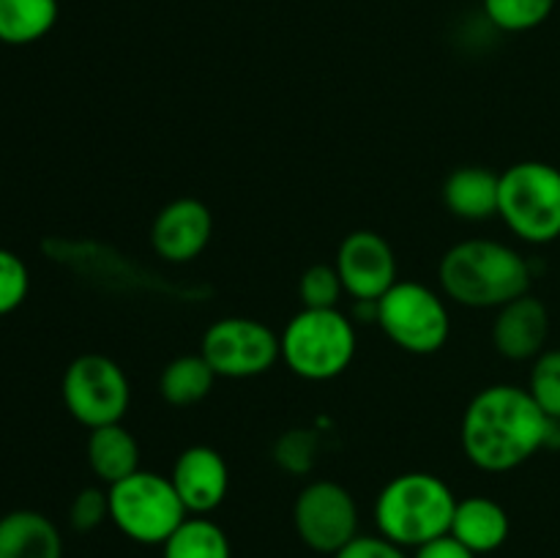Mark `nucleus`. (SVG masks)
<instances>
[{
	"label": "nucleus",
	"instance_id": "nucleus-9",
	"mask_svg": "<svg viewBox=\"0 0 560 558\" xmlns=\"http://www.w3.org/2000/svg\"><path fill=\"white\" fill-rule=\"evenodd\" d=\"M202 356L217 377H255L282 356V339L255 317H222L202 337Z\"/></svg>",
	"mask_w": 560,
	"mask_h": 558
},
{
	"label": "nucleus",
	"instance_id": "nucleus-23",
	"mask_svg": "<svg viewBox=\"0 0 560 558\" xmlns=\"http://www.w3.org/2000/svg\"><path fill=\"white\" fill-rule=\"evenodd\" d=\"M342 293L345 284L339 279L337 266L317 263V266L306 268L299 279V295L304 310H337Z\"/></svg>",
	"mask_w": 560,
	"mask_h": 558
},
{
	"label": "nucleus",
	"instance_id": "nucleus-28",
	"mask_svg": "<svg viewBox=\"0 0 560 558\" xmlns=\"http://www.w3.org/2000/svg\"><path fill=\"white\" fill-rule=\"evenodd\" d=\"M334 558H410L405 547L394 545L386 536H355Z\"/></svg>",
	"mask_w": 560,
	"mask_h": 558
},
{
	"label": "nucleus",
	"instance_id": "nucleus-17",
	"mask_svg": "<svg viewBox=\"0 0 560 558\" xmlns=\"http://www.w3.org/2000/svg\"><path fill=\"white\" fill-rule=\"evenodd\" d=\"M498 195H501V175L490 167H459L443 184V202L448 211L468 222H485L498 217Z\"/></svg>",
	"mask_w": 560,
	"mask_h": 558
},
{
	"label": "nucleus",
	"instance_id": "nucleus-15",
	"mask_svg": "<svg viewBox=\"0 0 560 558\" xmlns=\"http://www.w3.org/2000/svg\"><path fill=\"white\" fill-rule=\"evenodd\" d=\"M509 528L512 523L501 503L487 496H470L457 501L448 534L463 542L470 553L485 556V553H495L509 539Z\"/></svg>",
	"mask_w": 560,
	"mask_h": 558
},
{
	"label": "nucleus",
	"instance_id": "nucleus-25",
	"mask_svg": "<svg viewBox=\"0 0 560 558\" xmlns=\"http://www.w3.org/2000/svg\"><path fill=\"white\" fill-rule=\"evenodd\" d=\"M27 288H31V277H27V266L22 263V257L9 249H0V315L14 312L25 301Z\"/></svg>",
	"mask_w": 560,
	"mask_h": 558
},
{
	"label": "nucleus",
	"instance_id": "nucleus-26",
	"mask_svg": "<svg viewBox=\"0 0 560 558\" xmlns=\"http://www.w3.org/2000/svg\"><path fill=\"white\" fill-rule=\"evenodd\" d=\"M69 520L71 528L80 531V534L96 531L104 520H109V492L102 487H85V490L77 492L69 509Z\"/></svg>",
	"mask_w": 560,
	"mask_h": 558
},
{
	"label": "nucleus",
	"instance_id": "nucleus-7",
	"mask_svg": "<svg viewBox=\"0 0 560 558\" xmlns=\"http://www.w3.org/2000/svg\"><path fill=\"white\" fill-rule=\"evenodd\" d=\"M377 326L397 348L430 356L446 345L452 317L435 290L421 282H397L377 299Z\"/></svg>",
	"mask_w": 560,
	"mask_h": 558
},
{
	"label": "nucleus",
	"instance_id": "nucleus-10",
	"mask_svg": "<svg viewBox=\"0 0 560 558\" xmlns=\"http://www.w3.org/2000/svg\"><path fill=\"white\" fill-rule=\"evenodd\" d=\"M293 525L310 550L337 556L359 536V507L348 487L328 479L312 481L295 498Z\"/></svg>",
	"mask_w": 560,
	"mask_h": 558
},
{
	"label": "nucleus",
	"instance_id": "nucleus-5",
	"mask_svg": "<svg viewBox=\"0 0 560 558\" xmlns=\"http://www.w3.org/2000/svg\"><path fill=\"white\" fill-rule=\"evenodd\" d=\"M355 356V328L339 310H301L282 332V359L304 381H331Z\"/></svg>",
	"mask_w": 560,
	"mask_h": 558
},
{
	"label": "nucleus",
	"instance_id": "nucleus-1",
	"mask_svg": "<svg viewBox=\"0 0 560 558\" xmlns=\"http://www.w3.org/2000/svg\"><path fill=\"white\" fill-rule=\"evenodd\" d=\"M547 425L550 416L536 405L528 388L514 383L487 386L465 408V457L490 474L514 470L545 449Z\"/></svg>",
	"mask_w": 560,
	"mask_h": 558
},
{
	"label": "nucleus",
	"instance_id": "nucleus-11",
	"mask_svg": "<svg viewBox=\"0 0 560 558\" xmlns=\"http://www.w3.org/2000/svg\"><path fill=\"white\" fill-rule=\"evenodd\" d=\"M334 266L345 290L355 301H377L399 282L392 244L372 230H355L345 235Z\"/></svg>",
	"mask_w": 560,
	"mask_h": 558
},
{
	"label": "nucleus",
	"instance_id": "nucleus-2",
	"mask_svg": "<svg viewBox=\"0 0 560 558\" xmlns=\"http://www.w3.org/2000/svg\"><path fill=\"white\" fill-rule=\"evenodd\" d=\"M446 295L470 310H501L530 290V266L517 249L490 239L459 241L443 255Z\"/></svg>",
	"mask_w": 560,
	"mask_h": 558
},
{
	"label": "nucleus",
	"instance_id": "nucleus-12",
	"mask_svg": "<svg viewBox=\"0 0 560 558\" xmlns=\"http://www.w3.org/2000/svg\"><path fill=\"white\" fill-rule=\"evenodd\" d=\"M213 217L206 202L178 197L156 213L151 224V244L167 263H189L208 246Z\"/></svg>",
	"mask_w": 560,
	"mask_h": 558
},
{
	"label": "nucleus",
	"instance_id": "nucleus-30",
	"mask_svg": "<svg viewBox=\"0 0 560 558\" xmlns=\"http://www.w3.org/2000/svg\"><path fill=\"white\" fill-rule=\"evenodd\" d=\"M545 449H560V419H550V425H547Z\"/></svg>",
	"mask_w": 560,
	"mask_h": 558
},
{
	"label": "nucleus",
	"instance_id": "nucleus-29",
	"mask_svg": "<svg viewBox=\"0 0 560 558\" xmlns=\"http://www.w3.org/2000/svg\"><path fill=\"white\" fill-rule=\"evenodd\" d=\"M413 558H479L476 553H470L463 542L454 539L452 534L438 536V539L427 542V545L416 547Z\"/></svg>",
	"mask_w": 560,
	"mask_h": 558
},
{
	"label": "nucleus",
	"instance_id": "nucleus-21",
	"mask_svg": "<svg viewBox=\"0 0 560 558\" xmlns=\"http://www.w3.org/2000/svg\"><path fill=\"white\" fill-rule=\"evenodd\" d=\"M162 558H233L230 539L213 520L186 518L162 545Z\"/></svg>",
	"mask_w": 560,
	"mask_h": 558
},
{
	"label": "nucleus",
	"instance_id": "nucleus-4",
	"mask_svg": "<svg viewBox=\"0 0 560 558\" xmlns=\"http://www.w3.org/2000/svg\"><path fill=\"white\" fill-rule=\"evenodd\" d=\"M498 217L528 244L560 239V170L534 159L503 170Z\"/></svg>",
	"mask_w": 560,
	"mask_h": 558
},
{
	"label": "nucleus",
	"instance_id": "nucleus-24",
	"mask_svg": "<svg viewBox=\"0 0 560 558\" xmlns=\"http://www.w3.org/2000/svg\"><path fill=\"white\" fill-rule=\"evenodd\" d=\"M528 392L550 419H560V350H545L536 356Z\"/></svg>",
	"mask_w": 560,
	"mask_h": 558
},
{
	"label": "nucleus",
	"instance_id": "nucleus-20",
	"mask_svg": "<svg viewBox=\"0 0 560 558\" xmlns=\"http://www.w3.org/2000/svg\"><path fill=\"white\" fill-rule=\"evenodd\" d=\"M217 372L206 361V356H178L170 361L159 377V392L170 405H195L211 394Z\"/></svg>",
	"mask_w": 560,
	"mask_h": 558
},
{
	"label": "nucleus",
	"instance_id": "nucleus-13",
	"mask_svg": "<svg viewBox=\"0 0 560 558\" xmlns=\"http://www.w3.org/2000/svg\"><path fill=\"white\" fill-rule=\"evenodd\" d=\"M170 481L184 501L186 512L206 518L222 507L230 490V470L217 449L189 446L175 460Z\"/></svg>",
	"mask_w": 560,
	"mask_h": 558
},
{
	"label": "nucleus",
	"instance_id": "nucleus-6",
	"mask_svg": "<svg viewBox=\"0 0 560 558\" xmlns=\"http://www.w3.org/2000/svg\"><path fill=\"white\" fill-rule=\"evenodd\" d=\"M109 520L115 528L140 545H164L173 531L189 518L170 476L153 470H135L107 487Z\"/></svg>",
	"mask_w": 560,
	"mask_h": 558
},
{
	"label": "nucleus",
	"instance_id": "nucleus-3",
	"mask_svg": "<svg viewBox=\"0 0 560 558\" xmlns=\"http://www.w3.org/2000/svg\"><path fill=\"white\" fill-rule=\"evenodd\" d=\"M454 509L457 498L441 476L410 470L383 487L375 501V523L381 536L416 550L452 531Z\"/></svg>",
	"mask_w": 560,
	"mask_h": 558
},
{
	"label": "nucleus",
	"instance_id": "nucleus-8",
	"mask_svg": "<svg viewBox=\"0 0 560 558\" xmlns=\"http://www.w3.org/2000/svg\"><path fill=\"white\" fill-rule=\"evenodd\" d=\"M66 410L88 430L120 425L131 403V386L120 364L102 353H85L63 372Z\"/></svg>",
	"mask_w": 560,
	"mask_h": 558
},
{
	"label": "nucleus",
	"instance_id": "nucleus-18",
	"mask_svg": "<svg viewBox=\"0 0 560 558\" xmlns=\"http://www.w3.org/2000/svg\"><path fill=\"white\" fill-rule=\"evenodd\" d=\"M88 465L107 487L140 470V446L124 425L96 427L88 435Z\"/></svg>",
	"mask_w": 560,
	"mask_h": 558
},
{
	"label": "nucleus",
	"instance_id": "nucleus-14",
	"mask_svg": "<svg viewBox=\"0 0 560 558\" xmlns=\"http://www.w3.org/2000/svg\"><path fill=\"white\" fill-rule=\"evenodd\" d=\"M550 337V312L545 301L525 293L498 310L492 323V345L509 361H528L545 353Z\"/></svg>",
	"mask_w": 560,
	"mask_h": 558
},
{
	"label": "nucleus",
	"instance_id": "nucleus-19",
	"mask_svg": "<svg viewBox=\"0 0 560 558\" xmlns=\"http://www.w3.org/2000/svg\"><path fill=\"white\" fill-rule=\"evenodd\" d=\"M58 22V0H0V42L33 44Z\"/></svg>",
	"mask_w": 560,
	"mask_h": 558
},
{
	"label": "nucleus",
	"instance_id": "nucleus-16",
	"mask_svg": "<svg viewBox=\"0 0 560 558\" xmlns=\"http://www.w3.org/2000/svg\"><path fill=\"white\" fill-rule=\"evenodd\" d=\"M0 558H63V539L42 512L16 509L0 518Z\"/></svg>",
	"mask_w": 560,
	"mask_h": 558
},
{
	"label": "nucleus",
	"instance_id": "nucleus-27",
	"mask_svg": "<svg viewBox=\"0 0 560 558\" xmlns=\"http://www.w3.org/2000/svg\"><path fill=\"white\" fill-rule=\"evenodd\" d=\"M277 460L293 474L310 470L312 463H315V435H312V430H290L279 441Z\"/></svg>",
	"mask_w": 560,
	"mask_h": 558
},
{
	"label": "nucleus",
	"instance_id": "nucleus-22",
	"mask_svg": "<svg viewBox=\"0 0 560 558\" xmlns=\"http://www.w3.org/2000/svg\"><path fill=\"white\" fill-rule=\"evenodd\" d=\"M556 0H485L487 20L506 33H525L550 20Z\"/></svg>",
	"mask_w": 560,
	"mask_h": 558
}]
</instances>
